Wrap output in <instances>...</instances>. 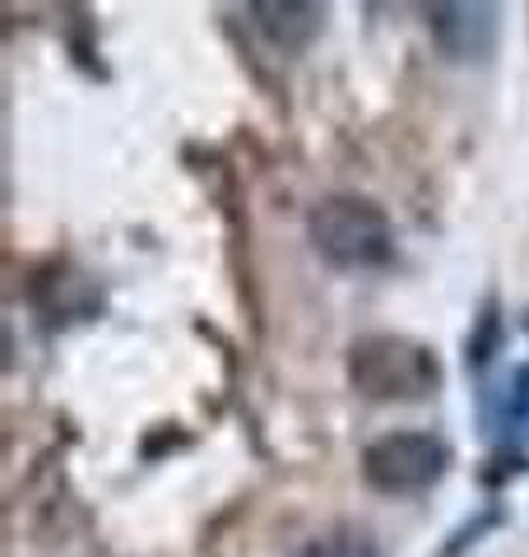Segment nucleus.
I'll use <instances>...</instances> for the list:
<instances>
[{"instance_id":"obj_2","label":"nucleus","mask_w":529,"mask_h":557,"mask_svg":"<svg viewBox=\"0 0 529 557\" xmlns=\"http://www.w3.org/2000/svg\"><path fill=\"white\" fill-rule=\"evenodd\" d=\"M353 391L381 405H409L441 391V362L422 339L409 335H362L348 348Z\"/></svg>"},{"instance_id":"obj_4","label":"nucleus","mask_w":529,"mask_h":557,"mask_svg":"<svg viewBox=\"0 0 529 557\" xmlns=\"http://www.w3.org/2000/svg\"><path fill=\"white\" fill-rule=\"evenodd\" d=\"M428 28H432V42L441 57L455 65H473L497 51L502 14L497 5H432Z\"/></svg>"},{"instance_id":"obj_5","label":"nucleus","mask_w":529,"mask_h":557,"mask_svg":"<svg viewBox=\"0 0 529 557\" xmlns=\"http://www.w3.org/2000/svg\"><path fill=\"white\" fill-rule=\"evenodd\" d=\"M251 24L260 28V38L279 47L284 57H303V51L321 38L325 5H311V0H260V5H251Z\"/></svg>"},{"instance_id":"obj_8","label":"nucleus","mask_w":529,"mask_h":557,"mask_svg":"<svg viewBox=\"0 0 529 557\" xmlns=\"http://www.w3.org/2000/svg\"><path fill=\"white\" fill-rule=\"evenodd\" d=\"M502 413H506V423H529V362L510 372L502 391Z\"/></svg>"},{"instance_id":"obj_1","label":"nucleus","mask_w":529,"mask_h":557,"mask_svg":"<svg viewBox=\"0 0 529 557\" xmlns=\"http://www.w3.org/2000/svg\"><path fill=\"white\" fill-rule=\"evenodd\" d=\"M307 242L330 270H344V274L381 270L395 256V228L385 219V209L367 196H353V190H340V196H325L311 205Z\"/></svg>"},{"instance_id":"obj_6","label":"nucleus","mask_w":529,"mask_h":557,"mask_svg":"<svg viewBox=\"0 0 529 557\" xmlns=\"http://www.w3.org/2000/svg\"><path fill=\"white\" fill-rule=\"evenodd\" d=\"M293 557H381V544H377V534L367 525L344 520V525H330L321 534H311Z\"/></svg>"},{"instance_id":"obj_3","label":"nucleus","mask_w":529,"mask_h":557,"mask_svg":"<svg viewBox=\"0 0 529 557\" xmlns=\"http://www.w3.org/2000/svg\"><path fill=\"white\" fill-rule=\"evenodd\" d=\"M451 469V446L436 432L422 428H399L385 432L362 450V479L385 497H418L436 487Z\"/></svg>"},{"instance_id":"obj_7","label":"nucleus","mask_w":529,"mask_h":557,"mask_svg":"<svg viewBox=\"0 0 529 557\" xmlns=\"http://www.w3.org/2000/svg\"><path fill=\"white\" fill-rule=\"evenodd\" d=\"M497 348H502V317H497V302H488V311L479 317V330H473V339H469V368L492 362Z\"/></svg>"}]
</instances>
